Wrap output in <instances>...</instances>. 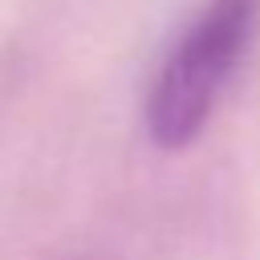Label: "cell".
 <instances>
[{"label":"cell","instance_id":"6da1fadb","mask_svg":"<svg viewBox=\"0 0 260 260\" xmlns=\"http://www.w3.org/2000/svg\"><path fill=\"white\" fill-rule=\"evenodd\" d=\"M256 16L260 0H211L207 12L175 41L146 98V130L162 150H183L199 138L248 53Z\"/></svg>","mask_w":260,"mask_h":260}]
</instances>
